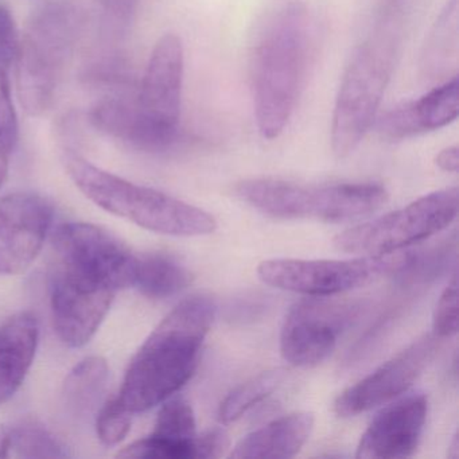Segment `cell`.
<instances>
[{
    "label": "cell",
    "mask_w": 459,
    "mask_h": 459,
    "mask_svg": "<svg viewBox=\"0 0 459 459\" xmlns=\"http://www.w3.org/2000/svg\"><path fill=\"white\" fill-rule=\"evenodd\" d=\"M459 455V445H458V434L454 435L453 442L450 445V450H448V456L450 458H458Z\"/></svg>",
    "instance_id": "obj_32"
},
{
    "label": "cell",
    "mask_w": 459,
    "mask_h": 459,
    "mask_svg": "<svg viewBox=\"0 0 459 459\" xmlns=\"http://www.w3.org/2000/svg\"><path fill=\"white\" fill-rule=\"evenodd\" d=\"M458 55V0H451L437 22L424 53L423 69L429 79L437 80L450 74Z\"/></svg>",
    "instance_id": "obj_22"
},
{
    "label": "cell",
    "mask_w": 459,
    "mask_h": 459,
    "mask_svg": "<svg viewBox=\"0 0 459 459\" xmlns=\"http://www.w3.org/2000/svg\"><path fill=\"white\" fill-rule=\"evenodd\" d=\"M359 311L361 306L357 303L316 297L295 303L281 326V356L294 367H316L334 351Z\"/></svg>",
    "instance_id": "obj_10"
},
{
    "label": "cell",
    "mask_w": 459,
    "mask_h": 459,
    "mask_svg": "<svg viewBox=\"0 0 459 459\" xmlns=\"http://www.w3.org/2000/svg\"><path fill=\"white\" fill-rule=\"evenodd\" d=\"M12 437H10V424L0 426V459L10 458Z\"/></svg>",
    "instance_id": "obj_31"
},
{
    "label": "cell",
    "mask_w": 459,
    "mask_h": 459,
    "mask_svg": "<svg viewBox=\"0 0 459 459\" xmlns=\"http://www.w3.org/2000/svg\"><path fill=\"white\" fill-rule=\"evenodd\" d=\"M12 152L4 146V142L0 141V189H2L7 177H9L10 154Z\"/></svg>",
    "instance_id": "obj_30"
},
{
    "label": "cell",
    "mask_w": 459,
    "mask_h": 459,
    "mask_svg": "<svg viewBox=\"0 0 459 459\" xmlns=\"http://www.w3.org/2000/svg\"><path fill=\"white\" fill-rule=\"evenodd\" d=\"M432 334L443 340L456 334L458 330V279L454 273L450 283L437 300L432 318Z\"/></svg>",
    "instance_id": "obj_26"
},
{
    "label": "cell",
    "mask_w": 459,
    "mask_h": 459,
    "mask_svg": "<svg viewBox=\"0 0 459 459\" xmlns=\"http://www.w3.org/2000/svg\"><path fill=\"white\" fill-rule=\"evenodd\" d=\"M68 176L77 189L107 213L160 235L195 238L211 235L217 222L212 214L171 195L133 184L80 155L64 157Z\"/></svg>",
    "instance_id": "obj_5"
},
{
    "label": "cell",
    "mask_w": 459,
    "mask_h": 459,
    "mask_svg": "<svg viewBox=\"0 0 459 459\" xmlns=\"http://www.w3.org/2000/svg\"><path fill=\"white\" fill-rule=\"evenodd\" d=\"M230 447V437L222 429H213L198 437V459H213L224 455Z\"/></svg>",
    "instance_id": "obj_27"
},
{
    "label": "cell",
    "mask_w": 459,
    "mask_h": 459,
    "mask_svg": "<svg viewBox=\"0 0 459 459\" xmlns=\"http://www.w3.org/2000/svg\"><path fill=\"white\" fill-rule=\"evenodd\" d=\"M435 165L447 173H456L459 168V150L456 146L442 150L435 158Z\"/></svg>",
    "instance_id": "obj_28"
},
{
    "label": "cell",
    "mask_w": 459,
    "mask_h": 459,
    "mask_svg": "<svg viewBox=\"0 0 459 459\" xmlns=\"http://www.w3.org/2000/svg\"><path fill=\"white\" fill-rule=\"evenodd\" d=\"M184 47L176 34H166L155 45L139 91V112L171 146L181 143Z\"/></svg>",
    "instance_id": "obj_11"
},
{
    "label": "cell",
    "mask_w": 459,
    "mask_h": 459,
    "mask_svg": "<svg viewBox=\"0 0 459 459\" xmlns=\"http://www.w3.org/2000/svg\"><path fill=\"white\" fill-rule=\"evenodd\" d=\"M402 36V0H386L372 30L351 56L338 90L332 119V149L338 158L351 154L372 127Z\"/></svg>",
    "instance_id": "obj_4"
},
{
    "label": "cell",
    "mask_w": 459,
    "mask_h": 459,
    "mask_svg": "<svg viewBox=\"0 0 459 459\" xmlns=\"http://www.w3.org/2000/svg\"><path fill=\"white\" fill-rule=\"evenodd\" d=\"M310 49V20L300 4L279 9L265 23L252 55V91L263 138L283 133L294 112Z\"/></svg>",
    "instance_id": "obj_3"
},
{
    "label": "cell",
    "mask_w": 459,
    "mask_h": 459,
    "mask_svg": "<svg viewBox=\"0 0 459 459\" xmlns=\"http://www.w3.org/2000/svg\"><path fill=\"white\" fill-rule=\"evenodd\" d=\"M130 287L127 265L104 247L82 241L56 243L49 297L58 338L71 348L87 345L117 292Z\"/></svg>",
    "instance_id": "obj_2"
},
{
    "label": "cell",
    "mask_w": 459,
    "mask_h": 459,
    "mask_svg": "<svg viewBox=\"0 0 459 459\" xmlns=\"http://www.w3.org/2000/svg\"><path fill=\"white\" fill-rule=\"evenodd\" d=\"M437 342L439 338L434 334L419 338L375 372L343 391L335 400L334 412L341 418H351L407 392L434 359Z\"/></svg>",
    "instance_id": "obj_13"
},
{
    "label": "cell",
    "mask_w": 459,
    "mask_h": 459,
    "mask_svg": "<svg viewBox=\"0 0 459 459\" xmlns=\"http://www.w3.org/2000/svg\"><path fill=\"white\" fill-rule=\"evenodd\" d=\"M53 206L37 193L0 198V275H21L36 262L53 224Z\"/></svg>",
    "instance_id": "obj_12"
},
{
    "label": "cell",
    "mask_w": 459,
    "mask_h": 459,
    "mask_svg": "<svg viewBox=\"0 0 459 459\" xmlns=\"http://www.w3.org/2000/svg\"><path fill=\"white\" fill-rule=\"evenodd\" d=\"M216 308L208 295H193L150 333L131 359L117 396L133 415L162 404L192 378Z\"/></svg>",
    "instance_id": "obj_1"
},
{
    "label": "cell",
    "mask_w": 459,
    "mask_h": 459,
    "mask_svg": "<svg viewBox=\"0 0 459 459\" xmlns=\"http://www.w3.org/2000/svg\"><path fill=\"white\" fill-rule=\"evenodd\" d=\"M458 114L459 79L456 74L419 100L386 112L378 122V133L388 141H403L446 127L458 117Z\"/></svg>",
    "instance_id": "obj_16"
},
{
    "label": "cell",
    "mask_w": 459,
    "mask_h": 459,
    "mask_svg": "<svg viewBox=\"0 0 459 459\" xmlns=\"http://www.w3.org/2000/svg\"><path fill=\"white\" fill-rule=\"evenodd\" d=\"M133 424V413L117 399H109L99 411L96 432L99 439L108 447L119 445L127 437Z\"/></svg>",
    "instance_id": "obj_25"
},
{
    "label": "cell",
    "mask_w": 459,
    "mask_h": 459,
    "mask_svg": "<svg viewBox=\"0 0 459 459\" xmlns=\"http://www.w3.org/2000/svg\"><path fill=\"white\" fill-rule=\"evenodd\" d=\"M192 405L184 397H169L154 429L117 453V458L198 459L197 429Z\"/></svg>",
    "instance_id": "obj_15"
},
{
    "label": "cell",
    "mask_w": 459,
    "mask_h": 459,
    "mask_svg": "<svg viewBox=\"0 0 459 459\" xmlns=\"http://www.w3.org/2000/svg\"><path fill=\"white\" fill-rule=\"evenodd\" d=\"M313 429V413L283 416L243 437L230 458H292L302 450Z\"/></svg>",
    "instance_id": "obj_18"
},
{
    "label": "cell",
    "mask_w": 459,
    "mask_h": 459,
    "mask_svg": "<svg viewBox=\"0 0 459 459\" xmlns=\"http://www.w3.org/2000/svg\"><path fill=\"white\" fill-rule=\"evenodd\" d=\"M107 10L119 20H130L135 10L136 0H101Z\"/></svg>",
    "instance_id": "obj_29"
},
{
    "label": "cell",
    "mask_w": 459,
    "mask_h": 459,
    "mask_svg": "<svg viewBox=\"0 0 459 459\" xmlns=\"http://www.w3.org/2000/svg\"><path fill=\"white\" fill-rule=\"evenodd\" d=\"M426 394L400 397L375 416L357 447V458L396 459L418 450L427 420Z\"/></svg>",
    "instance_id": "obj_14"
},
{
    "label": "cell",
    "mask_w": 459,
    "mask_h": 459,
    "mask_svg": "<svg viewBox=\"0 0 459 459\" xmlns=\"http://www.w3.org/2000/svg\"><path fill=\"white\" fill-rule=\"evenodd\" d=\"M458 187L429 193L400 211L345 230L334 238V247L368 256L394 254L446 230L458 214Z\"/></svg>",
    "instance_id": "obj_8"
},
{
    "label": "cell",
    "mask_w": 459,
    "mask_h": 459,
    "mask_svg": "<svg viewBox=\"0 0 459 459\" xmlns=\"http://www.w3.org/2000/svg\"><path fill=\"white\" fill-rule=\"evenodd\" d=\"M410 255H380L348 260L271 259L257 267V275L268 286L307 297L342 294L370 283L384 273L403 270Z\"/></svg>",
    "instance_id": "obj_9"
},
{
    "label": "cell",
    "mask_w": 459,
    "mask_h": 459,
    "mask_svg": "<svg viewBox=\"0 0 459 459\" xmlns=\"http://www.w3.org/2000/svg\"><path fill=\"white\" fill-rule=\"evenodd\" d=\"M18 33L12 13L0 6V141L13 152L17 146L18 117L13 101L12 72L17 58Z\"/></svg>",
    "instance_id": "obj_20"
},
{
    "label": "cell",
    "mask_w": 459,
    "mask_h": 459,
    "mask_svg": "<svg viewBox=\"0 0 459 459\" xmlns=\"http://www.w3.org/2000/svg\"><path fill=\"white\" fill-rule=\"evenodd\" d=\"M236 195L257 211L281 220L348 222L369 216L388 200L386 190L372 182L302 185L284 179H248Z\"/></svg>",
    "instance_id": "obj_6"
},
{
    "label": "cell",
    "mask_w": 459,
    "mask_h": 459,
    "mask_svg": "<svg viewBox=\"0 0 459 459\" xmlns=\"http://www.w3.org/2000/svg\"><path fill=\"white\" fill-rule=\"evenodd\" d=\"M39 343V321L31 311H20L0 325V405L25 383Z\"/></svg>",
    "instance_id": "obj_17"
},
{
    "label": "cell",
    "mask_w": 459,
    "mask_h": 459,
    "mask_svg": "<svg viewBox=\"0 0 459 459\" xmlns=\"http://www.w3.org/2000/svg\"><path fill=\"white\" fill-rule=\"evenodd\" d=\"M192 283V273L176 257L152 252L136 255L134 289L152 299H166L184 291Z\"/></svg>",
    "instance_id": "obj_19"
},
{
    "label": "cell",
    "mask_w": 459,
    "mask_h": 459,
    "mask_svg": "<svg viewBox=\"0 0 459 459\" xmlns=\"http://www.w3.org/2000/svg\"><path fill=\"white\" fill-rule=\"evenodd\" d=\"M77 30L76 10L64 2H50L33 13L18 39V96L30 117H39L52 106Z\"/></svg>",
    "instance_id": "obj_7"
},
{
    "label": "cell",
    "mask_w": 459,
    "mask_h": 459,
    "mask_svg": "<svg viewBox=\"0 0 459 459\" xmlns=\"http://www.w3.org/2000/svg\"><path fill=\"white\" fill-rule=\"evenodd\" d=\"M10 458H68L71 454L49 429L34 421L10 424Z\"/></svg>",
    "instance_id": "obj_23"
},
{
    "label": "cell",
    "mask_w": 459,
    "mask_h": 459,
    "mask_svg": "<svg viewBox=\"0 0 459 459\" xmlns=\"http://www.w3.org/2000/svg\"><path fill=\"white\" fill-rule=\"evenodd\" d=\"M109 370L106 359L91 356L74 365L66 376L63 397L66 407L77 415L90 412L100 399L108 381Z\"/></svg>",
    "instance_id": "obj_21"
},
{
    "label": "cell",
    "mask_w": 459,
    "mask_h": 459,
    "mask_svg": "<svg viewBox=\"0 0 459 459\" xmlns=\"http://www.w3.org/2000/svg\"><path fill=\"white\" fill-rule=\"evenodd\" d=\"M283 378V370H270V372L260 373L256 377L233 389L220 405V420L222 423H232L238 420L247 411L270 396Z\"/></svg>",
    "instance_id": "obj_24"
}]
</instances>
